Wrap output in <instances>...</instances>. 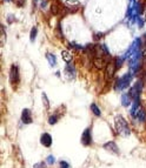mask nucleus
I'll list each match as a JSON object with an SVG mask.
<instances>
[{"label":"nucleus","mask_w":146,"mask_h":168,"mask_svg":"<svg viewBox=\"0 0 146 168\" xmlns=\"http://www.w3.org/2000/svg\"><path fill=\"white\" fill-rule=\"evenodd\" d=\"M114 127H116V131L119 133L120 135H130V133H131L127 121L125 120L122 115H117L116 117V119H114Z\"/></svg>","instance_id":"1"},{"label":"nucleus","mask_w":146,"mask_h":168,"mask_svg":"<svg viewBox=\"0 0 146 168\" xmlns=\"http://www.w3.org/2000/svg\"><path fill=\"white\" fill-rule=\"evenodd\" d=\"M10 81L13 86L19 84L20 81V71H19V67L17 65H12L11 67V71H10Z\"/></svg>","instance_id":"2"},{"label":"nucleus","mask_w":146,"mask_h":168,"mask_svg":"<svg viewBox=\"0 0 146 168\" xmlns=\"http://www.w3.org/2000/svg\"><path fill=\"white\" fill-rule=\"evenodd\" d=\"M132 75H133V74H131V73L125 74L122 79H119V80L117 81L116 88H117V89H124V88H126V87L130 85L131 80H132Z\"/></svg>","instance_id":"3"},{"label":"nucleus","mask_w":146,"mask_h":168,"mask_svg":"<svg viewBox=\"0 0 146 168\" xmlns=\"http://www.w3.org/2000/svg\"><path fill=\"white\" fill-rule=\"evenodd\" d=\"M141 89H143V82L141 81H137V84L134 85L133 87L130 89V92H129V95L131 96L132 101L139 99V95L141 93Z\"/></svg>","instance_id":"4"},{"label":"nucleus","mask_w":146,"mask_h":168,"mask_svg":"<svg viewBox=\"0 0 146 168\" xmlns=\"http://www.w3.org/2000/svg\"><path fill=\"white\" fill-rule=\"evenodd\" d=\"M81 144L84 146H90L92 144V133H91V128H86L85 131L83 132L81 135Z\"/></svg>","instance_id":"5"},{"label":"nucleus","mask_w":146,"mask_h":168,"mask_svg":"<svg viewBox=\"0 0 146 168\" xmlns=\"http://www.w3.org/2000/svg\"><path fill=\"white\" fill-rule=\"evenodd\" d=\"M21 121L26 123V125H28V123H32V113H31V110L28 109V108H25L23 109V113H21Z\"/></svg>","instance_id":"6"},{"label":"nucleus","mask_w":146,"mask_h":168,"mask_svg":"<svg viewBox=\"0 0 146 168\" xmlns=\"http://www.w3.org/2000/svg\"><path fill=\"white\" fill-rule=\"evenodd\" d=\"M106 151H109L111 153H114V154H119V148H118V146L116 142H113V141H109V142H106V144H104L103 146Z\"/></svg>","instance_id":"7"},{"label":"nucleus","mask_w":146,"mask_h":168,"mask_svg":"<svg viewBox=\"0 0 146 168\" xmlns=\"http://www.w3.org/2000/svg\"><path fill=\"white\" fill-rule=\"evenodd\" d=\"M40 142H41L43 146H45V147H49V146L52 145V136H51V134H49V133L41 134V136H40Z\"/></svg>","instance_id":"8"},{"label":"nucleus","mask_w":146,"mask_h":168,"mask_svg":"<svg viewBox=\"0 0 146 168\" xmlns=\"http://www.w3.org/2000/svg\"><path fill=\"white\" fill-rule=\"evenodd\" d=\"M135 119H138L139 121H141V122H144L146 120V113L145 110H144V108L143 107H139L138 108V110H137V113H135V117H134Z\"/></svg>","instance_id":"9"},{"label":"nucleus","mask_w":146,"mask_h":168,"mask_svg":"<svg viewBox=\"0 0 146 168\" xmlns=\"http://www.w3.org/2000/svg\"><path fill=\"white\" fill-rule=\"evenodd\" d=\"M116 71H117L116 64H114V61L112 60L109 64V65H107V67H106V74H107V76H109V78H111V76L114 74V72H116Z\"/></svg>","instance_id":"10"},{"label":"nucleus","mask_w":146,"mask_h":168,"mask_svg":"<svg viewBox=\"0 0 146 168\" xmlns=\"http://www.w3.org/2000/svg\"><path fill=\"white\" fill-rule=\"evenodd\" d=\"M65 73H66L71 79H73V78L75 76V68L73 67V65L71 62L66 65V67H65Z\"/></svg>","instance_id":"11"},{"label":"nucleus","mask_w":146,"mask_h":168,"mask_svg":"<svg viewBox=\"0 0 146 168\" xmlns=\"http://www.w3.org/2000/svg\"><path fill=\"white\" fill-rule=\"evenodd\" d=\"M46 59L49 60L51 66H56V65H57V58H56V55H53L52 53H47V54H46Z\"/></svg>","instance_id":"12"},{"label":"nucleus","mask_w":146,"mask_h":168,"mask_svg":"<svg viewBox=\"0 0 146 168\" xmlns=\"http://www.w3.org/2000/svg\"><path fill=\"white\" fill-rule=\"evenodd\" d=\"M131 101H132V99H131V96L129 95V94H122V104L124 106H129V105L131 104Z\"/></svg>","instance_id":"13"},{"label":"nucleus","mask_w":146,"mask_h":168,"mask_svg":"<svg viewBox=\"0 0 146 168\" xmlns=\"http://www.w3.org/2000/svg\"><path fill=\"white\" fill-rule=\"evenodd\" d=\"M61 55H62V59L66 61L67 64H70V62L72 61V55L70 54V52H67V51H64V52L61 53Z\"/></svg>","instance_id":"14"},{"label":"nucleus","mask_w":146,"mask_h":168,"mask_svg":"<svg viewBox=\"0 0 146 168\" xmlns=\"http://www.w3.org/2000/svg\"><path fill=\"white\" fill-rule=\"evenodd\" d=\"M91 110H92L93 114L97 115V117H100V114H101V112H100L99 107L97 106V104H92V105H91Z\"/></svg>","instance_id":"15"},{"label":"nucleus","mask_w":146,"mask_h":168,"mask_svg":"<svg viewBox=\"0 0 146 168\" xmlns=\"http://www.w3.org/2000/svg\"><path fill=\"white\" fill-rule=\"evenodd\" d=\"M58 119H59V117H57V114H54V115H51V117L49 118V125H54L56 122H58Z\"/></svg>","instance_id":"16"},{"label":"nucleus","mask_w":146,"mask_h":168,"mask_svg":"<svg viewBox=\"0 0 146 168\" xmlns=\"http://www.w3.org/2000/svg\"><path fill=\"white\" fill-rule=\"evenodd\" d=\"M122 61H124V59H122V58H116L114 59V64H116V67H117V71L122 67Z\"/></svg>","instance_id":"17"},{"label":"nucleus","mask_w":146,"mask_h":168,"mask_svg":"<svg viewBox=\"0 0 146 168\" xmlns=\"http://www.w3.org/2000/svg\"><path fill=\"white\" fill-rule=\"evenodd\" d=\"M43 101H44V106H45V107H47L49 108V99H47V98H46V94H45V93H43Z\"/></svg>","instance_id":"18"},{"label":"nucleus","mask_w":146,"mask_h":168,"mask_svg":"<svg viewBox=\"0 0 146 168\" xmlns=\"http://www.w3.org/2000/svg\"><path fill=\"white\" fill-rule=\"evenodd\" d=\"M33 168H46V163L45 162H38L33 166Z\"/></svg>","instance_id":"19"},{"label":"nucleus","mask_w":146,"mask_h":168,"mask_svg":"<svg viewBox=\"0 0 146 168\" xmlns=\"http://www.w3.org/2000/svg\"><path fill=\"white\" fill-rule=\"evenodd\" d=\"M36 27H33L32 31H31V40H34V39H36Z\"/></svg>","instance_id":"20"},{"label":"nucleus","mask_w":146,"mask_h":168,"mask_svg":"<svg viewBox=\"0 0 146 168\" xmlns=\"http://www.w3.org/2000/svg\"><path fill=\"white\" fill-rule=\"evenodd\" d=\"M59 166H60V168H71L70 167V165H68L66 161H60V162H59Z\"/></svg>","instance_id":"21"},{"label":"nucleus","mask_w":146,"mask_h":168,"mask_svg":"<svg viewBox=\"0 0 146 168\" xmlns=\"http://www.w3.org/2000/svg\"><path fill=\"white\" fill-rule=\"evenodd\" d=\"M46 161H47L49 165H53V163H54V157L52 155H49L47 156V159H46Z\"/></svg>","instance_id":"22"},{"label":"nucleus","mask_w":146,"mask_h":168,"mask_svg":"<svg viewBox=\"0 0 146 168\" xmlns=\"http://www.w3.org/2000/svg\"><path fill=\"white\" fill-rule=\"evenodd\" d=\"M100 38H101V34H97V36H96V39H100Z\"/></svg>","instance_id":"23"}]
</instances>
